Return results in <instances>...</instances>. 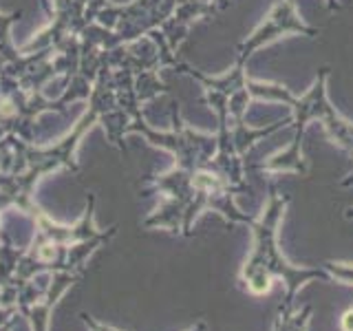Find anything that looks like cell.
I'll list each match as a JSON object with an SVG mask.
<instances>
[{"label":"cell","mask_w":353,"mask_h":331,"mask_svg":"<svg viewBox=\"0 0 353 331\" xmlns=\"http://www.w3.org/2000/svg\"><path fill=\"white\" fill-rule=\"evenodd\" d=\"M342 325H345V331H353V309L345 314V318H342Z\"/></svg>","instance_id":"cell-1"}]
</instances>
